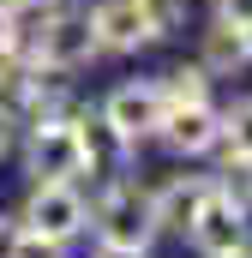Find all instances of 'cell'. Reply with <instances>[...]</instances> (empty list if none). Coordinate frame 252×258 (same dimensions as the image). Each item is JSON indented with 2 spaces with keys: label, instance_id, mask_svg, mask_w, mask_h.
Returning <instances> with one entry per match:
<instances>
[{
  "label": "cell",
  "instance_id": "cell-1",
  "mask_svg": "<svg viewBox=\"0 0 252 258\" xmlns=\"http://www.w3.org/2000/svg\"><path fill=\"white\" fill-rule=\"evenodd\" d=\"M36 72H78V66H90L102 48H96V30H90V6H48L42 12V24L36 30H24V42H18Z\"/></svg>",
  "mask_w": 252,
  "mask_h": 258
},
{
  "label": "cell",
  "instance_id": "cell-8",
  "mask_svg": "<svg viewBox=\"0 0 252 258\" xmlns=\"http://www.w3.org/2000/svg\"><path fill=\"white\" fill-rule=\"evenodd\" d=\"M156 138L174 150V156H210L222 144V114L210 102H186V108H162V126Z\"/></svg>",
  "mask_w": 252,
  "mask_h": 258
},
{
  "label": "cell",
  "instance_id": "cell-22",
  "mask_svg": "<svg viewBox=\"0 0 252 258\" xmlns=\"http://www.w3.org/2000/svg\"><path fill=\"white\" fill-rule=\"evenodd\" d=\"M12 6H36V12H48V6H60V0H12Z\"/></svg>",
  "mask_w": 252,
  "mask_h": 258
},
{
  "label": "cell",
  "instance_id": "cell-4",
  "mask_svg": "<svg viewBox=\"0 0 252 258\" xmlns=\"http://www.w3.org/2000/svg\"><path fill=\"white\" fill-rule=\"evenodd\" d=\"M186 240L198 246V258L240 252V246H252V210H240L222 186H210V198L198 204V216H192V228H186Z\"/></svg>",
  "mask_w": 252,
  "mask_h": 258
},
{
  "label": "cell",
  "instance_id": "cell-9",
  "mask_svg": "<svg viewBox=\"0 0 252 258\" xmlns=\"http://www.w3.org/2000/svg\"><path fill=\"white\" fill-rule=\"evenodd\" d=\"M210 174H174V180H162L156 192H150V216H156V228H168V234H186L192 216H198V204L210 198Z\"/></svg>",
  "mask_w": 252,
  "mask_h": 258
},
{
  "label": "cell",
  "instance_id": "cell-11",
  "mask_svg": "<svg viewBox=\"0 0 252 258\" xmlns=\"http://www.w3.org/2000/svg\"><path fill=\"white\" fill-rule=\"evenodd\" d=\"M198 66H204L210 78H216V72H240V66H252V36L210 18V30L198 36Z\"/></svg>",
  "mask_w": 252,
  "mask_h": 258
},
{
  "label": "cell",
  "instance_id": "cell-18",
  "mask_svg": "<svg viewBox=\"0 0 252 258\" xmlns=\"http://www.w3.org/2000/svg\"><path fill=\"white\" fill-rule=\"evenodd\" d=\"M12 258H66L60 246H54V240H36V234H24V240H18V252Z\"/></svg>",
  "mask_w": 252,
  "mask_h": 258
},
{
  "label": "cell",
  "instance_id": "cell-10",
  "mask_svg": "<svg viewBox=\"0 0 252 258\" xmlns=\"http://www.w3.org/2000/svg\"><path fill=\"white\" fill-rule=\"evenodd\" d=\"M72 126H78V144H84V168H90V174H102V168H120L126 156H132V144H126V138L108 126L102 114H72Z\"/></svg>",
  "mask_w": 252,
  "mask_h": 258
},
{
  "label": "cell",
  "instance_id": "cell-20",
  "mask_svg": "<svg viewBox=\"0 0 252 258\" xmlns=\"http://www.w3.org/2000/svg\"><path fill=\"white\" fill-rule=\"evenodd\" d=\"M12 144H18V114L0 108V156H12Z\"/></svg>",
  "mask_w": 252,
  "mask_h": 258
},
{
  "label": "cell",
  "instance_id": "cell-6",
  "mask_svg": "<svg viewBox=\"0 0 252 258\" xmlns=\"http://www.w3.org/2000/svg\"><path fill=\"white\" fill-rule=\"evenodd\" d=\"M162 90L150 84V78H126V84H114L108 90V102L96 108L108 126L120 132L126 144H144V138H156V126H162Z\"/></svg>",
  "mask_w": 252,
  "mask_h": 258
},
{
  "label": "cell",
  "instance_id": "cell-16",
  "mask_svg": "<svg viewBox=\"0 0 252 258\" xmlns=\"http://www.w3.org/2000/svg\"><path fill=\"white\" fill-rule=\"evenodd\" d=\"M18 12H24V6H12V0H0V54L24 42V18H18Z\"/></svg>",
  "mask_w": 252,
  "mask_h": 258
},
{
  "label": "cell",
  "instance_id": "cell-15",
  "mask_svg": "<svg viewBox=\"0 0 252 258\" xmlns=\"http://www.w3.org/2000/svg\"><path fill=\"white\" fill-rule=\"evenodd\" d=\"M138 6H144V18L156 24V36L180 30V18H186V0H138Z\"/></svg>",
  "mask_w": 252,
  "mask_h": 258
},
{
  "label": "cell",
  "instance_id": "cell-2",
  "mask_svg": "<svg viewBox=\"0 0 252 258\" xmlns=\"http://www.w3.org/2000/svg\"><path fill=\"white\" fill-rule=\"evenodd\" d=\"M90 228H96V246H126V252H144L150 234H156V216H150V192L138 180H108L102 198L90 204Z\"/></svg>",
  "mask_w": 252,
  "mask_h": 258
},
{
  "label": "cell",
  "instance_id": "cell-14",
  "mask_svg": "<svg viewBox=\"0 0 252 258\" xmlns=\"http://www.w3.org/2000/svg\"><path fill=\"white\" fill-rule=\"evenodd\" d=\"M156 90H162V102H168V108H186V102H210V72H204L198 60H192V66H174V72H168V78H162Z\"/></svg>",
  "mask_w": 252,
  "mask_h": 258
},
{
  "label": "cell",
  "instance_id": "cell-13",
  "mask_svg": "<svg viewBox=\"0 0 252 258\" xmlns=\"http://www.w3.org/2000/svg\"><path fill=\"white\" fill-rule=\"evenodd\" d=\"M228 162H252V96H240L234 108H222V144Z\"/></svg>",
  "mask_w": 252,
  "mask_h": 258
},
{
  "label": "cell",
  "instance_id": "cell-12",
  "mask_svg": "<svg viewBox=\"0 0 252 258\" xmlns=\"http://www.w3.org/2000/svg\"><path fill=\"white\" fill-rule=\"evenodd\" d=\"M36 78H42V72L30 66V54H24V48H6V54H0V108H6V114H18V108L30 102Z\"/></svg>",
  "mask_w": 252,
  "mask_h": 258
},
{
  "label": "cell",
  "instance_id": "cell-5",
  "mask_svg": "<svg viewBox=\"0 0 252 258\" xmlns=\"http://www.w3.org/2000/svg\"><path fill=\"white\" fill-rule=\"evenodd\" d=\"M24 168H30L36 180H78V174H90V168H84V144H78L72 114H66V120L30 126V138H24Z\"/></svg>",
  "mask_w": 252,
  "mask_h": 258
},
{
  "label": "cell",
  "instance_id": "cell-21",
  "mask_svg": "<svg viewBox=\"0 0 252 258\" xmlns=\"http://www.w3.org/2000/svg\"><path fill=\"white\" fill-rule=\"evenodd\" d=\"M96 258H144V252H126V246H96Z\"/></svg>",
  "mask_w": 252,
  "mask_h": 258
},
{
  "label": "cell",
  "instance_id": "cell-23",
  "mask_svg": "<svg viewBox=\"0 0 252 258\" xmlns=\"http://www.w3.org/2000/svg\"><path fill=\"white\" fill-rule=\"evenodd\" d=\"M222 258H252V246H240V252H222Z\"/></svg>",
  "mask_w": 252,
  "mask_h": 258
},
{
  "label": "cell",
  "instance_id": "cell-3",
  "mask_svg": "<svg viewBox=\"0 0 252 258\" xmlns=\"http://www.w3.org/2000/svg\"><path fill=\"white\" fill-rule=\"evenodd\" d=\"M18 228L36 234V240H54V246L78 240L90 228V204L78 192V180H30V198L18 210Z\"/></svg>",
  "mask_w": 252,
  "mask_h": 258
},
{
  "label": "cell",
  "instance_id": "cell-17",
  "mask_svg": "<svg viewBox=\"0 0 252 258\" xmlns=\"http://www.w3.org/2000/svg\"><path fill=\"white\" fill-rule=\"evenodd\" d=\"M216 24L246 30V36H252V0H216Z\"/></svg>",
  "mask_w": 252,
  "mask_h": 258
},
{
  "label": "cell",
  "instance_id": "cell-19",
  "mask_svg": "<svg viewBox=\"0 0 252 258\" xmlns=\"http://www.w3.org/2000/svg\"><path fill=\"white\" fill-rule=\"evenodd\" d=\"M18 240H24L18 216H0V258H12V252H18Z\"/></svg>",
  "mask_w": 252,
  "mask_h": 258
},
{
  "label": "cell",
  "instance_id": "cell-7",
  "mask_svg": "<svg viewBox=\"0 0 252 258\" xmlns=\"http://www.w3.org/2000/svg\"><path fill=\"white\" fill-rule=\"evenodd\" d=\"M90 30H96V48L102 54H138V48L162 42L138 0H96L90 6Z\"/></svg>",
  "mask_w": 252,
  "mask_h": 258
}]
</instances>
